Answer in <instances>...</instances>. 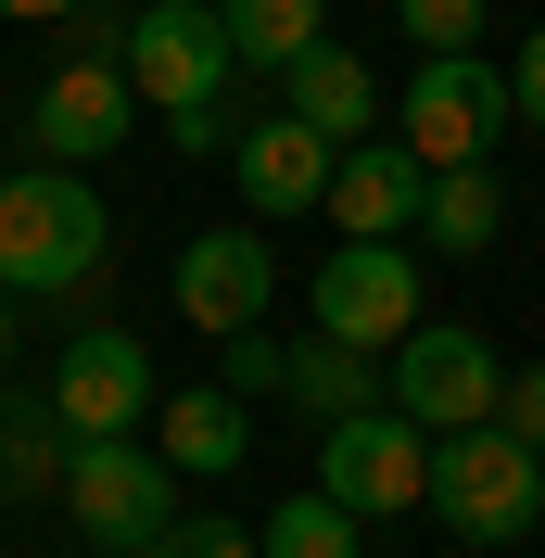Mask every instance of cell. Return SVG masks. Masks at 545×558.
I'll list each match as a JSON object with an SVG mask.
<instances>
[{
    "label": "cell",
    "instance_id": "cell-1",
    "mask_svg": "<svg viewBox=\"0 0 545 558\" xmlns=\"http://www.w3.org/2000/svg\"><path fill=\"white\" fill-rule=\"evenodd\" d=\"M102 267H114V216L76 166L0 178V292H89Z\"/></svg>",
    "mask_w": 545,
    "mask_h": 558
},
{
    "label": "cell",
    "instance_id": "cell-2",
    "mask_svg": "<svg viewBox=\"0 0 545 558\" xmlns=\"http://www.w3.org/2000/svg\"><path fill=\"white\" fill-rule=\"evenodd\" d=\"M432 521L457 546H520L545 521V457L520 445L508 418H482V432H444L432 445Z\"/></svg>",
    "mask_w": 545,
    "mask_h": 558
},
{
    "label": "cell",
    "instance_id": "cell-3",
    "mask_svg": "<svg viewBox=\"0 0 545 558\" xmlns=\"http://www.w3.org/2000/svg\"><path fill=\"white\" fill-rule=\"evenodd\" d=\"M508 407V368H495V343L482 330H457V317H419L407 343H393V418H419V432H482V418Z\"/></svg>",
    "mask_w": 545,
    "mask_h": 558
},
{
    "label": "cell",
    "instance_id": "cell-4",
    "mask_svg": "<svg viewBox=\"0 0 545 558\" xmlns=\"http://www.w3.org/2000/svg\"><path fill=\"white\" fill-rule=\"evenodd\" d=\"M305 305H317V343H355V355H393L419 330V254L407 242H342L330 267L305 279Z\"/></svg>",
    "mask_w": 545,
    "mask_h": 558
},
{
    "label": "cell",
    "instance_id": "cell-5",
    "mask_svg": "<svg viewBox=\"0 0 545 558\" xmlns=\"http://www.w3.org/2000/svg\"><path fill=\"white\" fill-rule=\"evenodd\" d=\"M508 64H482V51H444V64L407 76V153L419 166H495V140H508Z\"/></svg>",
    "mask_w": 545,
    "mask_h": 558
},
{
    "label": "cell",
    "instance_id": "cell-6",
    "mask_svg": "<svg viewBox=\"0 0 545 558\" xmlns=\"http://www.w3.org/2000/svg\"><path fill=\"white\" fill-rule=\"evenodd\" d=\"M64 508H76L89 546L140 558V546H166V533H178V470H166L153 445H76V457H64Z\"/></svg>",
    "mask_w": 545,
    "mask_h": 558
},
{
    "label": "cell",
    "instance_id": "cell-7",
    "mask_svg": "<svg viewBox=\"0 0 545 558\" xmlns=\"http://www.w3.org/2000/svg\"><path fill=\"white\" fill-rule=\"evenodd\" d=\"M317 495L355 508V521H407V508H432V432L393 418V407L342 418L330 445H317Z\"/></svg>",
    "mask_w": 545,
    "mask_h": 558
},
{
    "label": "cell",
    "instance_id": "cell-8",
    "mask_svg": "<svg viewBox=\"0 0 545 558\" xmlns=\"http://www.w3.org/2000/svg\"><path fill=\"white\" fill-rule=\"evenodd\" d=\"M114 64H128V89H140V102L191 114V102H229L241 51H229V26H216V0H153V13L114 38Z\"/></svg>",
    "mask_w": 545,
    "mask_h": 558
},
{
    "label": "cell",
    "instance_id": "cell-9",
    "mask_svg": "<svg viewBox=\"0 0 545 558\" xmlns=\"http://www.w3.org/2000/svg\"><path fill=\"white\" fill-rule=\"evenodd\" d=\"M51 407H64L76 445H140V418L166 407V393H153V355H140L128 330H76V343L51 355Z\"/></svg>",
    "mask_w": 545,
    "mask_h": 558
},
{
    "label": "cell",
    "instance_id": "cell-10",
    "mask_svg": "<svg viewBox=\"0 0 545 558\" xmlns=\"http://www.w3.org/2000/svg\"><path fill=\"white\" fill-rule=\"evenodd\" d=\"M128 64L114 51H76V64L38 76V102H26V140H38V166H102L114 140H128Z\"/></svg>",
    "mask_w": 545,
    "mask_h": 558
},
{
    "label": "cell",
    "instance_id": "cell-11",
    "mask_svg": "<svg viewBox=\"0 0 545 558\" xmlns=\"http://www.w3.org/2000/svg\"><path fill=\"white\" fill-rule=\"evenodd\" d=\"M166 292H178V317H191V330H216V343H241V330L267 317V292H279V254L254 242V229H204V242H178Z\"/></svg>",
    "mask_w": 545,
    "mask_h": 558
},
{
    "label": "cell",
    "instance_id": "cell-12",
    "mask_svg": "<svg viewBox=\"0 0 545 558\" xmlns=\"http://www.w3.org/2000/svg\"><path fill=\"white\" fill-rule=\"evenodd\" d=\"M419 204H432V166L407 140H355L330 178V229L342 242H419Z\"/></svg>",
    "mask_w": 545,
    "mask_h": 558
},
{
    "label": "cell",
    "instance_id": "cell-13",
    "mask_svg": "<svg viewBox=\"0 0 545 558\" xmlns=\"http://www.w3.org/2000/svg\"><path fill=\"white\" fill-rule=\"evenodd\" d=\"M229 178H241V204H254V216H305V204H330L342 140H317L305 114H267V128H241Z\"/></svg>",
    "mask_w": 545,
    "mask_h": 558
},
{
    "label": "cell",
    "instance_id": "cell-14",
    "mask_svg": "<svg viewBox=\"0 0 545 558\" xmlns=\"http://www.w3.org/2000/svg\"><path fill=\"white\" fill-rule=\"evenodd\" d=\"M153 457H166L178 483H216V470H241L254 457V418H241V393L216 381V393H166L153 407Z\"/></svg>",
    "mask_w": 545,
    "mask_h": 558
},
{
    "label": "cell",
    "instance_id": "cell-15",
    "mask_svg": "<svg viewBox=\"0 0 545 558\" xmlns=\"http://www.w3.org/2000/svg\"><path fill=\"white\" fill-rule=\"evenodd\" d=\"M292 114H305L317 140H342V153H355V140L380 128V76L355 64V51H342V38H317L305 64H292Z\"/></svg>",
    "mask_w": 545,
    "mask_h": 558
},
{
    "label": "cell",
    "instance_id": "cell-16",
    "mask_svg": "<svg viewBox=\"0 0 545 558\" xmlns=\"http://www.w3.org/2000/svg\"><path fill=\"white\" fill-rule=\"evenodd\" d=\"M292 407L305 418H368V407H393V355H355V343H305L292 355Z\"/></svg>",
    "mask_w": 545,
    "mask_h": 558
},
{
    "label": "cell",
    "instance_id": "cell-17",
    "mask_svg": "<svg viewBox=\"0 0 545 558\" xmlns=\"http://www.w3.org/2000/svg\"><path fill=\"white\" fill-rule=\"evenodd\" d=\"M64 457H76V432H64V407L51 393H0V495H64Z\"/></svg>",
    "mask_w": 545,
    "mask_h": 558
},
{
    "label": "cell",
    "instance_id": "cell-18",
    "mask_svg": "<svg viewBox=\"0 0 545 558\" xmlns=\"http://www.w3.org/2000/svg\"><path fill=\"white\" fill-rule=\"evenodd\" d=\"M495 229H508L495 166H444V178H432V204H419V242H432V254H495Z\"/></svg>",
    "mask_w": 545,
    "mask_h": 558
},
{
    "label": "cell",
    "instance_id": "cell-19",
    "mask_svg": "<svg viewBox=\"0 0 545 558\" xmlns=\"http://www.w3.org/2000/svg\"><path fill=\"white\" fill-rule=\"evenodd\" d=\"M216 26H229V51L241 64H305L317 38H330V0H216Z\"/></svg>",
    "mask_w": 545,
    "mask_h": 558
},
{
    "label": "cell",
    "instance_id": "cell-20",
    "mask_svg": "<svg viewBox=\"0 0 545 558\" xmlns=\"http://www.w3.org/2000/svg\"><path fill=\"white\" fill-rule=\"evenodd\" d=\"M355 533H368V521H355V508H330V495H279L254 546H267V558H355Z\"/></svg>",
    "mask_w": 545,
    "mask_h": 558
},
{
    "label": "cell",
    "instance_id": "cell-21",
    "mask_svg": "<svg viewBox=\"0 0 545 558\" xmlns=\"http://www.w3.org/2000/svg\"><path fill=\"white\" fill-rule=\"evenodd\" d=\"M393 13H407V38H432V64L482 38V0H393Z\"/></svg>",
    "mask_w": 545,
    "mask_h": 558
},
{
    "label": "cell",
    "instance_id": "cell-22",
    "mask_svg": "<svg viewBox=\"0 0 545 558\" xmlns=\"http://www.w3.org/2000/svg\"><path fill=\"white\" fill-rule=\"evenodd\" d=\"M229 393H241V407H254V393H292V355H279L267 330H241V343H229Z\"/></svg>",
    "mask_w": 545,
    "mask_h": 558
},
{
    "label": "cell",
    "instance_id": "cell-23",
    "mask_svg": "<svg viewBox=\"0 0 545 558\" xmlns=\"http://www.w3.org/2000/svg\"><path fill=\"white\" fill-rule=\"evenodd\" d=\"M140 558H267V546H254L241 521H178L166 546H140Z\"/></svg>",
    "mask_w": 545,
    "mask_h": 558
},
{
    "label": "cell",
    "instance_id": "cell-24",
    "mask_svg": "<svg viewBox=\"0 0 545 558\" xmlns=\"http://www.w3.org/2000/svg\"><path fill=\"white\" fill-rule=\"evenodd\" d=\"M166 140L204 166V153H241V128H229V102H191V114H166Z\"/></svg>",
    "mask_w": 545,
    "mask_h": 558
},
{
    "label": "cell",
    "instance_id": "cell-25",
    "mask_svg": "<svg viewBox=\"0 0 545 558\" xmlns=\"http://www.w3.org/2000/svg\"><path fill=\"white\" fill-rule=\"evenodd\" d=\"M508 102H520V128H545V26L508 51Z\"/></svg>",
    "mask_w": 545,
    "mask_h": 558
},
{
    "label": "cell",
    "instance_id": "cell-26",
    "mask_svg": "<svg viewBox=\"0 0 545 558\" xmlns=\"http://www.w3.org/2000/svg\"><path fill=\"white\" fill-rule=\"evenodd\" d=\"M495 418H508L520 445H533V457H545V368H508V407H495Z\"/></svg>",
    "mask_w": 545,
    "mask_h": 558
},
{
    "label": "cell",
    "instance_id": "cell-27",
    "mask_svg": "<svg viewBox=\"0 0 545 558\" xmlns=\"http://www.w3.org/2000/svg\"><path fill=\"white\" fill-rule=\"evenodd\" d=\"M13 26H64V13H89V0H0Z\"/></svg>",
    "mask_w": 545,
    "mask_h": 558
},
{
    "label": "cell",
    "instance_id": "cell-28",
    "mask_svg": "<svg viewBox=\"0 0 545 558\" xmlns=\"http://www.w3.org/2000/svg\"><path fill=\"white\" fill-rule=\"evenodd\" d=\"M0 355H13V305H0Z\"/></svg>",
    "mask_w": 545,
    "mask_h": 558
}]
</instances>
